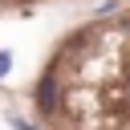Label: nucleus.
<instances>
[{"instance_id":"obj_1","label":"nucleus","mask_w":130,"mask_h":130,"mask_svg":"<svg viewBox=\"0 0 130 130\" xmlns=\"http://www.w3.org/2000/svg\"><path fill=\"white\" fill-rule=\"evenodd\" d=\"M32 106L49 130H130V8L69 32L49 57Z\"/></svg>"}]
</instances>
